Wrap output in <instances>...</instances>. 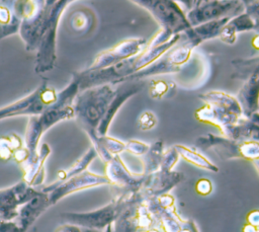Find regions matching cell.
<instances>
[{
    "label": "cell",
    "mask_w": 259,
    "mask_h": 232,
    "mask_svg": "<svg viewBox=\"0 0 259 232\" xmlns=\"http://www.w3.org/2000/svg\"><path fill=\"white\" fill-rule=\"evenodd\" d=\"M181 35L182 33L175 34L169 41L161 45H155L149 41L146 47L139 54L108 68L95 71L83 70L73 73V75L79 80L80 91L103 84L117 85L122 83L127 77L138 73L158 60L163 54L179 42Z\"/></svg>",
    "instance_id": "6da1fadb"
},
{
    "label": "cell",
    "mask_w": 259,
    "mask_h": 232,
    "mask_svg": "<svg viewBox=\"0 0 259 232\" xmlns=\"http://www.w3.org/2000/svg\"><path fill=\"white\" fill-rule=\"evenodd\" d=\"M79 92V80L73 75L69 85L58 93V98L53 104L46 107L41 113L29 117L24 137V146L30 154L28 158H33L37 155L39 140L50 128L61 121L75 118L73 103Z\"/></svg>",
    "instance_id": "7a4b0ae2"
},
{
    "label": "cell",
    "mask_w": 259,
    "mask_h": 232,
    "mask_svg": "<svg viewBox=\"0 0 259 232\" xmlns=\"http://www.w3.org/2000/svg\"><path fill=\"white\" fill-rule=\"evenodd\" d=\"M113 86L103 84L82 90L74 100L77 124L91 142L98 138L97 128L116 93V87Z\"/></svg>",
    "instance_id": "3957f363"
},
{
    "label": "cell",
    "mask_w": 259,
    "mask_h": 232,
    "mask_svg": "<svg viewBox=\"0 0 259 232\" xmlns=\"http://www.w3.org/2000/svg\"><path fill=\"white\" fill-rule=\"evenodd\" d=\"M116 191L110 203L91 212H65L60 217L66 224H73L85 228L104 230L112 224L122 211L134 201L143 196L142 190H124L115 188Z\"/></svg>",
    "instance_id": "277c9868"
},
{
    "label": "cell",
    "mask_w": 259,
    "mask_h": 232,
    "mask_svg": "<svg viewBox=\"0 0 259 232\" xmlns=\"http://www.w3.org/2000/svg\"><path fill=\"white\" fill-rule=\"evenodd\" d=\"M140 7L146 9L159 23L160 30L150 41L155 45H161L172 36L189 29L186 13L180 5L172 0H130Z\"/></svg>",
    "instance_id": "5b68a950"
},
{
    "label": "cell",
    "mask_w": 259,
    "mask_h": 232,
    "mask_svg": "<svg viewBox=\"0 0 259 232\" xmlns=\"http://www.w3.org/2000/svg\"><path fill=\"white\" fill-rule=\"evenodd\" d=\"M199 98L205 104L196 110V119L218 127L223 136L244 117L238 99L226 92L212 90L200 94Z\"/></svg>",
    "instance_id": "8992f818"
},
{
    "label": "cell",
    "mask_w": 259,
    "mask_h": 232,
    "mask_svg": "<svg viewBox=\"0 0 259 232\" xmlns=\"http://www.w3.org/2000/svg\"><path fill=\"white\" fill-rule=\"evenodd\" d=\"M75 1L77 0H58L46 15L35 57L34 70L37 74L47 73L54 69L57 60L56 46L59 21L68 6Z\"/></svg>",
    "instance_id": "52a82bcc"
},
{
    "label": "cell",
    "mask_w": 259,
    "mask_h": 232,
    "mask_svg": "<svg viewBox=\"0 0 259 232\" xmlns=\"http://www.w3.org/2000/svg\"><path fill=\"white\" fill-rule=\"evenodd\" d=\"M47 0H13L12 12L20 19L19 34L25 50H37L45 19Z\"/></svg>",
    "instance_id": "ba28073f"
},
{
    "label": "cell",
    "mask_w": 259,
    "mask_h": 232,
    "mask_svg": "<svg viewBox=\"0 0 259 232\" xmlns=\"http://www.w3.org/2000/svg\"><path fill=\"white\" fill-rule=\"evenodd\" d=\"M195 48L196 46L182 32L181 38L176 45L169 49L154 63L138 73L127 77L123 82L139 81L158 75L178 73L183 69L186 63L189 62Z\"/></svg>",
    "instance_id": "9c48e42d"
},
{
    "label": "cell",
    "mask_w": 259,
    "mask_h": 232,
    "mask_svg": "<svg viewBox=\"0 0 259 232\" xmlns=\"http://www.w3.org/2000/svg\"><path fill=\"white\" fill-rule=\"evenodd\" d=\"M58 98L56 90L44 81L35 90L21 99L6 106L0 107V121L19 115H36L41 113L46 107L53 104Z\"/></svg>",
    "instance_id": "30bf717a"
},
{
    "label": "cell",
    "mask_w": 259,
    "mask_h": 232,
    "mask_svg": "<svg viewBox=\"0 0 259 232\" xmlns=\"http://www.w3.org/2000/svg\"><path fill=\"white\" fill-rule=\"evenodd\" d=\"M245 12V4L242 0H202L190 9L187 19L191 26L218 20L222 18H233Z\"/></svg>",
    "instance_id": "8fae6325"
},
{
    "label": "cell",
    "mask_w": 259,
    "mask_h": 232,
    "mask_svg": "<svg viewBox=\"0 0 259 232\" xmlns=\"http://www.w3.org/2000/svg\"><path fill=\"white\" fill-rule=\"evenodd\" d=\"M100 185H111L107 176L85 170L65 181H55L50 185H46L41 188V191L48 194L49 204L50 206H54L60 200L71 194Z\"/></svg>",
    "instance_id": "7c38bea8"
},
{
    "label": "cell",
    "mask_w": 259,
    "mask_h": 232,
    "mask_svg": "<svg viewBox=\"0 0 259 232\" xmlns=\"http://www.w3.org/2000/svg\"><path fill=\"white\" fill-rule=\"evenodd\" d=\"M147 41L142 37H131L123 40L112 48L104 50L98 53L91 65L85 69V71L101 70L113 66L127 58H131L139 54L147 45Z\"/></svg>",
    "instance_id": "4fadbf2b"
},
{
    "label": "cell",
    "mask_w": 259,
    "mask_h": 232,
    "mask_svg": "<svg viewBox=\"0 0 259 232\" xmlns=\"http://www.w3.org/2000/svg\"><path fill=\"white\" fill-rule=\"evenodd\" d=\"M39 190L20 180L12 186L0 189V221H14L19 208L35 197Z\"/></svg>",
    "instance_id": "5bb4252c"
},
{
    "label": "cell",
    "mask_w": 259,
    "mask_h": 232,
    "mask_svg": "<svg viewBox=\"0 0 259 232\" xmlns=\"http://www.w3.org/2000/svg\"><path fill=\"white\" fill-rule=\"evenodd\" d=\"M105 175L114 188L139 191L142 189L146 175L132 172L119 155L112 156L104 162Z\"/></svg>",
    "instance_id": "9a60e30c"
},
{
    "label": "cell",
    "mask_w": 259,
    "mask_h": 232,
    "mask_svg": "<svg viewBox=\"0 0 259 232\" xmlns=\"http://www.w3.org/2000/svg\"><path fill=\"white\" fill-rule=\"evenodd\" d=\"M117 85L118 86L116 87V93L97 128L98 137L107 135L109 126L112 120L114 119L116 112L118 111V109L122 106V104L127 99H130L132 96L139 93L144 88L145 83L143 80H139V81H126Z\"/></svg>",
    "instance_id": "2e32d148"
},
{
    "label": "cell",
    "mask_w": 259,
    "mask_h": 232,
    "mask_svg": "<svg viewBox=\"0 0 259 232\" xmlns=\"http://www.w3.org/2000/svg\"><path fill=\"white\" fill-rule=\"evenodd\" d=\"M195 146L201 150H213L224 159H236L242 157V141L234 140L225 136L206 134L195 141Z\"/></svg>",
    "instance_id": "e0dca14e"
},
{
    "label": "cell",
    "mask_w": 259,
    "mask_h": 232,
    "mask_svg": "<svg viewBox=\"0 0 259 232\" xmlns=\"http://www.w3.org/2000/svg\"><path fill=\"white\" fill-rule=\"evenodd\" d=\"M181 179V174L172 171H158L146 175L142 192L145 198L158 197L167 194Z\"/></svg>",
    "instance_id": "ac0fdd59"
},
{
    "label": "cell",
    "mask_w": 259,
    "mask_h": 232,
    "mask_svg": "<svg viewBox=\"0 0 259 232\" xmlns=\"http://www.w3.org/2000/svg\"><path fill=\"white\" fill-rule=\"evenodd\" d=\"M50 154V146L47 143H42L35 157L27 158L26 161L20 164L23 172L22 180L32 187L41 185L45 180V163Z\"/></svg>",
    "instance_id": "d6986e66"
},
{
    "label": "cell",
    "mask_w": 259,
    "mask_h": 232,
    "mask_svg": "<svg viewBox=\"0 0 259 232\" xmlns=\"http://www.w3.org/2000/svg\"><path fill=\"white\" fill-rule=\"evenodd\" d=\"M48 194L39 190V192L19 208L18 216L14 220L16 224L25 231L36 221V219L49 208Z\"/></svg>",
    "instance_id": "ffe728a7"
},
{
    "label": "cell",
    "mask_w": 259,
    "mask_h": 232,
    "mask_svg": "<svg viewBox=\"0 0 259 232\" xmlns=\"http://www.w3.org/2000/svg\"><path fill=\"white\" fill-rule=\"evenodd\" d=\"M237 99L241 105L243 115L251 117L259 110V77L251 76L245 80L241 87Z\"/></svg>",
    "instance_id": "44dd1931"
},
{
    "label": "cell",
    "mask_w": 259,
    "mask_h": 232,
    "mask_svg": "<svg viewBox=\"0 0 259 232\" xmlns=\"http://www.w3.org/2000/svg\"><path fill=\"white\" fill-rule=\"evenodd\" d=\"M255 19L247 12H243L233 18L222 29L219 38L227 45H234L237 41V34L243 31L254 30Z\"/></svg>",
    "instance_id": "7402d4cb"
},
{
    "label": "cell",
    "mask_w": 259,
    "mask_h": 232,
    "mask_svg": "<svg viewBox=\"0 0 259 232\" xmlns=\"http://www.w3.org/2000/svg\"><path fill=\"white\" fill-rule=\"evenodd\" d=\"M231 18H222L207 21L196 26H192L183 33L197 47L205 41L219 37L222 29Z\"/></svg>",
    "instance_id": "603a6c76"
},
{
    "label": "cell",
    "mask_w": 259,
    "mask_h": 232,
    "mask_svg": "<svg viewBox=\"0 0 259 232\" xmlns=\"http://www.w3.org/2000/svg\"><path fill=\"white\" fill-rule=\"evenodd\" d=\"M164 153L163 141L158 140L150 145L147 153L142 156L143 162V174L149 175L158 171L161 167L162 157Z\"/></svg>",
    "instance_id": "cb8c5ba5"
},
{
    "label": "cell",
    "mask_w": 259,
    "mask_h": 232,
    "mask_svg": "<svg viewBox=\"0 0 259 232\" xmlns=\"http://www.w3.org/2000/svg\"><path fill=\"white\" fill-rule=\"evenodd\" d=\"M98 156L96 150L94 149L93 146H91L87 152L82 156L80 157L77 161H75L68 169H65V170H60L58 172V175H57V182H62V181H65L85 170H87L88 166L90 165V163Z\"/></svg>",
    "instance_id": "d4e9b609"
},
{
    "label": "cell",
    "mask_w": 259,
    "mask_h": 232,
    "mask_svg": "<svg viewBox=\"0 0 259 232\" xmlns=\"http://www.w3.org/2000/svg\"><path fill=\"white\" fill-rule=\"evenodd\" d=\"M20 22L10 7L0 4V40L19 32Z\"/></svg>",
    "instance_id": "484cf974"
},
{
    "label": "cell",
    "mask_w": 259,
    "mask_h": 232,
    "mask_svg": "<svg viewBox=\"0 0 259 232\" xmlns=\"http://www.w3.org/2000/svg\"><path fill=\"white\" fill-rule=\"evenodd\" d=\"M232 65L235 68L233 78L248 79L251 76L259 77V55L247 59H236L232 61Z\"/></svg>",
    "instance_id": "4316f807"
},
{
    "label": "cell",
    "mask_w": 259,
    "mask_h": 232,
    "mask_svg": "<svg viewBox=\"0 0 259 232\" xmlns=\"http://www.w3.org/2000/svg\"><path fill=\"white\" fill-rule=\"evenodd\" d=\"M174 147L178 151L179 155L187 162H189L199 168H203L205 170H209V171H213V172L219 171V168L214 164H212L206 157H204L202 154L198 153L197 151L193 150L192 148L186 147L181 144H176V145H174Z\"/></svg>",
    "instance_id": "83f0119b"
},
{
    "label": "cell",
    "mask_w": 259,
    "mask_h": 232,
    "mask_svg": "<svg viewBox=\"0 0 259 232\" xmlns=\"http://www.w3.org/2000/svg\"><path fill=\"white\" fill-rule=\"evenodd\" d=\"M69 21L71 28L75 32H87L93 26L94 14L87 9H80L71 14Z\"/></svg>",
    "instance_id": "f1b7e54d"
},
{
    "label": "cell",
    "mask_w": 259,
    "mask_h": 232,
    "mask_svg": "<svg viewBox=\"0 0 259 232\" xmlns=\"http://www.w3.org/2000/svg\"><path fill=\"white\" fill-rule=\"evenodd\" d=\"M176 84L164 79H152L149 83V96L153 99H162L174 94Z\"/></svg>",
    "instance_id": "f546056e"
},
{
    "label": "cell",
    "mask_w": 259,
    "mask_h": 232,
    "mask_svg": "<svg viewBox=\"0 0 259 232\" xmlns=\"http://www.w3.org/2000/svg\"><path fill=\"white\" fill-rule=\"evenodd\" d=\"M23 147L21 138L12 134L6 137H0V159L8 161L13 157V153Z\"/></svg>",
    "instance_id": "4dcf8cb0"
},
{
    "label": "cell",
    "mask_w": 259,
    "mask_h": 232,
    "mask_svg": "<svg viewBox=\"0 0 259 232\" xmlns=\"http://www.w3.org/2000/svg\"><path fill=\"white\" fill-rule=\"evenodd\" d=\"M92 145H100L103 147L108 153L111 155H119L121 152L125 151V143L117 140L113 137L104 135V136H99L96 140L91 142Z\"/></svg>",
    "instance_id": "1f68e13d"
},
{
    "label": "cell",
    "mask_w": 259,
    "mask_h": 232,
    "mask_svg": "<svg viewBox=\"0 0 259 232\" xmlns=\"http://www.w3.org/2000/svg\"><path fill=\"white\" fill-rule=\"evenodd\" d=\"M179 157L180 155L174 146H172L171 148H168L167 150H164L160 169L164 171H171L172 168L177 163Z\"/></svg>",
    "instance_id": "d6a6232c"
},
{
    "label": "cell",
    "mask_w": 259,
    "mask_h": 232,
    "mask_svg": "<svg viewBox=\"0 0 259 232\" xmlns=\"http://www.w3.org/2000/svg\"><path fill=\"white\" fill-rule=\"evenodd\" d=\"M157 118L151 110H145L140 113L137 120V126L141 131H149L156 127Z\"/></svg>",
    "instance_id": "836d02e7"
},
{
    "label": "cell",
    "mask_w": 259,
    "mask_h": 232,
    "mask_svg": "<svg viewBox=\"0 0 259 232\" xmlns=\"http://www.w3.org/2000/svg\"><path fill=\"white\" fill-rule=\"evenodd\" d=\"M150 145L147 143H144L142 141L139 140H128L127 142H125V151L130 152L131 154L135 155V156H144L147 151L149 150Z\"/></svg>",
    "instance_id": "e575fe53"
},
{
    "label": "cell",
    "mask_w": 259,
    "mask_h": 232,
    "mask_svg": "<svg viewBox=\"0 0 259 232\" xmlns=\"http://www.w3.org/2000/svg\"><path fill=\"white\" fill-rule=\"evenodd\" d=\"M245 4V12L254 19H259V0H242Z\"/></svg>",
    "instance_id": "d590c367"
},
{
    "label": "cell",
    "mask_w": 259,
    "mask_h": 232,
    "mask_svg": "<svg viewBox=\"0 0 259 232\" xmlns=\"http://www.w3.org/2000/svg\"><path fill=\"white\" fill-rule=\"evenodd\" d=\"M195 189L199 195L206 196L211 191V182L208 179H205V178L199 179L196 182Z\"/></svg>",
    "instance_id": "8d00e7d4"
},
{
    "label": "cell",
    "mask_w": 259,
    "mask_h": 232,
    "mask_svg": "<svg viewBox=\"0 0 259 232\" xmlns=\"http://www.w3.org/2000/svg\"><path fill=\"white\" fill-rule=\"evenodd\" d=\"M64 227L68 232H103L102 230L90 229V228H85V227H81L73 224H66V223L64 224Z\"/></svg>",
    "instance_id": "74e56055"
},
{
    "label": "cell",
    "mask_w": 259,
    "mask_h": 232,
    "mask_svg": "<svg viewBox=\"0 0 259 232\" xmlns=\"http://www.w3.org/2000/svg\"><path fill=\"white\" fill-rule=\"evenodd\" d=\"M247 222L248 224L259 228V210H253L252 212H250L247 216Z\"/></svg>",
    "instance_id": "f35d334b"
},
{
    "label": "cell",
    "mask_w": 259,
    "mask_h": 232,
    "mask_svg": "<svg viewBox=\"0 0 259 232\" xmlns=\"http://www.w3.org/2000/svg\"><path fill=\"white\" fill-rule=\"evenodd\" d=\"M178 4H182L186 9H188V11L190 9H192L194 7V1L193 0H172Z\"/></svg>",
    "instance_id": "ab89813d"
},
{
    "label": "cell",
    "mask_w": 259,
    "mask_h": 232,
    "mask_svg": "<svg viewBox=\"0 0 259 232\" xmlns=\"http://www.w3.org/2000/svg\"><path fill=\"white\" fill-rule=\"evenodd\" d=\"M257 229H258V228H256L255 226H253V225L247 223V224L244 226V228H243V232H256Z\"/></svg>",
    "instance_id": "60d3db41"
},
{
    "label": "cell",
    "mask_w": 259,
    "mask_h": 232,
    "mask_svg": "<svg viewBox=\"0 0 259 232\" xmlns=\"http://www.w3.org/2000/svg\"><path fill=\"white\" fill-rule=\"evenodd\" d=\"M251 44H252V47H253L254 49H256V50L259 51V33H257V34L253 37Z\"/></svg>",
    "instance_id": "b9f144b4"
},
{
    "label": "cell",
    "mask_w": 259,
    "mask_h": 232,
    "mask_svg": "<svg viewBox=\"0 0 259 232\" xmlns=\"http://www.w3.org/2000/svg\"><path fill=\"white\" fill-rule=\"evenodd\" d=\"M11 232H26L24 229H22L21 227H19L17 224H16V226H15V228L11 231Z\"/></svg>",
    "instance_id": "7bdbcfd3"
},
{
    "label": "cell",
    "mask_w": 259,
    "mask_h": 232,
    "mask_svg": "<svg viewBox=\"0 0 259 232\" xmlns=\"http://www.w3.org/2000/svg\"><path fill=\"white\" fill-rule=\"evenodd\" d=\"M55 232H68V231L65 229L64 225H61V226H59V227L55 230Z\"/></svg>",
    "instance_id": "ee69618b"
},
{
    "label": "cell",
    "mask_w": 259,
    "mask_h": 232,
    "mask_svg": "<svg viewBox=\"0 0 259 232\" xmlns=\"http://www.w3.org/2000/svg\"><path fill=\"white\" fill-rule=\"evenodd\" d=\"M113 224V223H112ZM112 224H109L104 230H103V232H113V226H112Z\"/></svg>",
    "instance_id": "f6af8a7d"
},
{
    "label": "cell",
    "mask_w": 259,
    "mask_h": 232,
    "mask_svg": "<svg viewBox=\"0 0 259 232\" xmlns=\"http://www.w3.org/2000/svg\"><path fill=\"white\" fill-rule=\"evenodd\" d=\"M254 30L259 33V19H255V27H254Z\"/></svg>",
    "instance_id": "bcb514c9"
},
{
    "label": "cell",
    "mask_w": 259,
    "mask_h": 232,
    "mask_svg": "<svg viewBox=\"0 0 259 232\" xmlns=\"http://www.w3.org/2000/svg\"><path fill=\"white\" fill-rule=\"evenodd\" d=\"M252 163L254 164V166L256 167V169H257V171H258V173H259V159L252 161Z\"/></svg>",
    "instance_id": "7dc6e473"
},
{
    "label": "cell",
    "mask_w": 259,
    "mask_h": 232,
    "mask_svg": "<svg viewBox=\"0 0 259 232\" xmlns=\"http://www.w3.org/2000/svg\"><path fill=\"white\" fill-rule=\"evenodd\" d=\"M146 232H161L158 228H156V227H154V228H151V229H149L148 231H146Z\"/></svg>",
    "instance_id": "c3c4849f"
},
{
    "label": "cell",
    "mask_w": 259,
    "mask_h": 232,
    "mask_svg": "<svg viewBox=\"0 0 259 232\" xmlns=\"http://www.w3.org/2000/svg\"><path fill=\"white\" fill-rule=\"evenodd\" d=\"M193 1H194V4H196V3H197V1H198V0H193ZM194 6H195V5H194Z\"/></svg>",
    "instance_id": "681fc988"
},
{
    "label": "cell",
    "mask_w": 259,
    "mask_h": 232,
    "mask_svg": "<svg viewBox=\"0 0 259 232\" xmlns=\"http://www.w3.org/2000/svg\"><path fill=\"white\" fill-rule=\"evenodd\" d=\"M256 232H259V228H258V229H257V230H256Z\"/></svg>",
    "instance_id": "f907efd6"
},
{
    "label": "cell",
    "mask_w": 259,
    "mask_h": 232,
    "mask_svg": "<svg viewBox=\"0 0 259 232\" xmlns=\"http://www.w3.org/2000/svg\"><path fill=\"white\" fill-rule=\"evenodd\" d=\"M201 1H202V0H201ZM199 2H200V1H199Z\"/></svg>",
    "instance_id": "816d5d0a"
}]
</instances>
